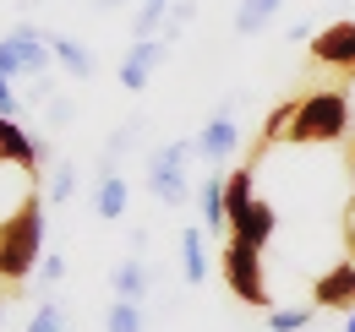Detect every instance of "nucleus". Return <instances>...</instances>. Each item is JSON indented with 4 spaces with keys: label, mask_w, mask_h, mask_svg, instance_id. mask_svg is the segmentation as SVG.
I'll list each match as a JSON object with an SVG mask.
<instances>
[{
    "label": "nucleus",
    "mask_w": 355,
    "mask_h": 332,
    "mask_svg": "<svg viewBox=\"0 0 355 332\" xmlns=\"http://www.w3.org/2000/svg\"><path fill=\"white\" fill-rule=\"evenodd\" d=\"M110 289H115V299H148V289H153L148 261H142V256H126V261L110 273Z\"/></svg>",
    "instance_id": "dca6fc26"
},
{
    "label": "nucleus",
    "mask_w": 355,
    "mask_h": 332,
    "mask_svg": "<svg viewBox=\"0 0 355 332\" xmlns=\"http://www.w3.org/2000/svg\"><path fill=\"white\" fill-rule=\"evenodd\" d=\"M170 6H175V0H142V6H137V17H132V39H159V33H164Z\"/></svg>",
    "instance_id": "aec40b11"
},
{
    "label": "nucleus",
    "mask_w": 355,
    "mask_h": 332,
    "mask_svg": "<svg viewBox=\"0 0 355 332\" xmlns=\"http://www.w3.org/2000/svg\"><path fill=\"white\" fill-rule=\"evenodd\" d=\"M263 327L268 332H311L317 327V311H301V305H295V311H268Z\"/></svg>",
    "instance_id": "4be33fe9"
},
{
    "label": "nucleus",
    "mask_w": 355,
    "mask_h": 332,
    "mask_svg": "<svg viewBox=\"0 0 355 332\" xmlns=\"http://www.w3.org/2000/svg\"><path fill=\"white\" fill-rule=\"evenodd\" d=\"M44 120L55 125V131H60V125H71V120H77V98H66V93H55V98L44 104Z\"/></svg>",
    "instance_id": "393cba45"
},
{
    "label": "nucleus",
    "mask_w": 355,
    "mask_h": 332,
    "mask_svg": "<svg viewBox=\"0 0 355 332\" xmlns=\"http://www.w3.org/2000/svg\"><path fill=\"white\" fill-rule=\"evenodd\" d=\"M345 332H355V311H350V316H345Z\"/></svg>",
    "instance_id": "c756f323"
},
{
    "label": "nucleus",
    "mask_w": 355,
    "mask_h": 332,
    "mask_svg": "<svg viewBox=\"0 0 355 332\" xmlns=\"http://www.w3.org/2000/svg\"><path fill=\"white\" fill-rule=\"evenodd\" d=\"M44 191L33 185L11 218H0V284L6 289H17L28 273H39V261H44Z\"/></svg>",
    "instance_id": "f257e3e1"
},
{
    "label": "nucleus",
    "mask_w": 355,
    "mask_h": 332,
    "mask_svg": "<svg viewBox=\"0 0 355 332\" xmlns=\"http://www.w3.org/2000/svg\"><path fill=\"white\" fill-rule=\"evenodd\" d=\"M191 158H197V142H191V136H170V142H159V147L148 153L142 180H148L153 202H164V208H186V196H191L186 164H191Z\"/></svg>",
    "instance_id": "7ed1b4c3"
},
{
    "label": "nucleus",
    "mask_w": 355,
    "mask_h": 332,
    "mask_svg": "<svg viewBox=\"0 0 355 332\" xmlns=\"http://www.w3.org/2000/svg\"><path fill=\"white\" fill-rule=\"evenodd\" d=\"M137 136H142V120H126L110 131V142H104V153H98V169H121V158L137 147Z\"/></svg>",
    "instance_id": "6ab92c4d"
},
{
    "label": "nucleus",
    "mask_w": 355,
    "mask_h": 332,
    "mask_svg": "<svg viewBox=\"0 0 355 332\" xmlns=\"http://www.w3.org/2000/svg\"><path fill=\"white\" fill-rule=\"evenodd\" d=\"M55 66V49H49V33H39L33 22H17L6 39H0V77L11 82H39Z\"/></svg>",
    "instance_id": "20e7f679"
},
{
    "label": "nucleus",
    "mask_w": 355,
    "mask_h": 332,
    "mask_svg": "<svg viewBox=\"0 0 355 332\" xmlns=\"http://www.w3.org/2000/svg\"><path fill=\"white\" fill-rule=\"evenodd\" d=\"M60 278H66V256H60V250H44V261H39V284L55 289Z\"/></svg>",
    "instance_id": "a878e982"
},
{
    "label": "nucleus",
    "mask_w": 355,
    "mask_h": 332,
    "mask_svg": "<svg viewBox=\"0 0 355 332\" xmlns=\"http://www.w3.org/2000/svg\"><path fill=\"white\" fill-rule=\"evenodd\" d=\"M180 273H186V284H208V229L202 223L180 229Z\"/></svg>",
    "instance_id": "4468645a"
},
{
    "label": "nucleus",
    "mask_w": 355,
    "mask_h": 332,
    "mask_svg": "<svg viewBox=\"0 0 355 332\" xmlns=\"http://www.w3.org/2000/svg\"><path fill=\"white\" fill-rule=\"evenodd\" d=\"M350 120H355L350 93H345V87H322V93H306V98H295V109H290V125H284V142H295V147L339 142V136H350Z\"/></svg>",
    "instance_id": "f03ea898"
},
{
    "label": "nucleus",
    "mask_w": 355,
    "mask_h": 332,
    "mask_svg": "<svg viewBox=\"0 0 355 332\" xmlns=\"http://www.w3.org/2000/svg\"><path fill=\"white\" fill-rule=\"evenodd\" d=\"M350 169H355V147H350Z\"/></svg>",
    "instance_id": "7c9ffc66"
},
{
    "label": "nucleus",
    "mask_w": 355,
    "mask_h": 332,
    "mask_svg": "<svg viewBox=\"0 0 355 332\" xmlns=\"http://www.w3.org/2000/svg\"><path fill=\"white\" fill-rule=\"evenodd\" d=\"M311 60L328 66V71L355 77V22H328V28L311 39Z\"/></svg>",
    "instance_id": "1a4fd4ad"
},
{
    "label": "nucleus",
    "mask_w": 355,
    "mask_h": 332,
    "mask_svg": "<svg viewBox=\"0 0 355 332\" xmlns=\"http://www.w3.org/2000/svg\"><path fill=\"white\" fill-rule=\"evenodd\" d=\"M235 109H241V93H230L219 109L202 120V131L191 136V142H197V158H202L208 169H224L235 153H241V125H235Z\"/></svg>",
    "instance_id": "423d86ee"
},
{
    "label": "nucleus",
    "mask_w": 355,
    "mask_h": 332,
    "mask_svg": "<svg viewBox=\"0 0 355 332\" xmlns=\"http://www.w3.org/2000/svg\"><path fill=\"white\" fill-rule=\"evenodd\" d=\"M49 49H55V66H60L66 77H77V82H88L93 71H98L93 49L83 39H71V33H49Z\"/></svg>",
    "instance_id": "ddd939ff"
},
{
    "label": "nucleus",
    "mask_w": 355,
    "mask_h": 332,
    "mask_svg": "<svg viewBox=\"0 0 355 332\" xmlns=\"http://www.w3.org/2000/svg\"><path fill=\"white\" fill-rule=\"evenodd\" d=\"M115 6H121V0H93V11H115Z\"/></svg>",
    "instance_id": "c85d7f7f"
},
{
    "label": "nucleus",
    "mask_w": 355,
    "mask_h": 332,
    "mask_svg": "<svg viewBox=\"0 0 355 332\" xmlns=\"http://www.w3.org/2000/svg\"><path fill=\"white\" fill-rule=\"evenodd\" d=\"M273 234H279V212H273V202H263V196H252L246 208L230 218V240H246V246L268 250Z\"/></svg>",
    "instance_id": "9d476101"
},
{
    "label": "nucleus",
    "mask_w": 355,
    "mask_h": 332,
    "mask_svg": "<svg viewBox=\"0 0 355 332\" xmlns=\"http://www.w3.org/2000/svg\"><path fill=\"white\" fill-rule=\"evenodd\" d=\"M279 11H284V0H241V6H235V33H241V39L263 33Z\"/></svg>",
    "instance_id": "f3484780"
},
{
    "label": "nucleus",
    "mask_w": 355,
    "mask_h": 332,
    "mask_svg": "<svg viewBox=\"0 0 355 332\" xmlns=\"http://www.w3.org/2000/svg\"><path fill=\"white\" fill-rule=\"evenodd\" d=\"M345 250L355 256V196L345 202Z\"/></svg>",
    "instance_id": "cd10ccee"
},
{
    "label": "nucleus",
    "mask_w": 355,
    "mask_h": 332,
    "mask_svg": "<svg viewBox=\"0 0 355 332\" xmlns=\"http://www.w3.org/2000/svg\"><path fill=\"white\" fill-rule=\"evenodd\" d=\"M28 332H71V316H66V305H60V299H44V305L28 316Z\"/></svg>",
    "instance_id": "5701e85b"
},
{
    "label": "nucleus",
    "mask_w": 355,
    "mask_h": 332,
    "mask_svg": "<svg viewBox=\"0 0 355 332\" xmlns=\"http://www.w3.org/2000/svg\"><path fill=\"white\" fill-rule=\"evenodd\" d=\"M311 305H317V311H355V261H339V267L317 273Z\"/></svg>",
    "instance_id": "9b49d317"
},
{
    "label": "nucleus",
    "mask_w": 355,
    "mask_h": 332,
    "mask_svg": "<svg viewBox=\"0 0 355 332\" xmlns=\"http://www.w3.org/2000/svg\"><path fill=\"white\" fill-rule=\"evenodd\" d=\"M224 289L235 294L241 305H252V311H273L268 273H263V250H257V246H246V240H224Z\"/></svg>",
    "instance_id": "39448f33"
},
{
    "label": "nucleus",
    "mask_w": 355,
    "mask_h": 332,
    "mask_svg": "<svg viewBox=\"0 0 355 332\" xmlns=\"http://www.w3.org/2000/svg\"><path fill=\"white\" fill-rule=\"evenodd\" d=\"M0 115H11V120L22 115V98H17V82H11V77H0Z\"/></svg>",
    "instance_id": "bb28decb"
},
{
    "label": "nucleus",
    "mask_w": 355,
    "mask_h": 332,
    "mask_svg": "<svg viewBox=\"0 0 355 332\" xmlns=\"http://www.w3.org/2000/svg\"><path fill=\"white\" fill-rule=\"evenodd\" d=\"M191 17H197V0H175V6H170V17H164V33H159V39H170V44H175L180 33L191 28Z\"/></svg>",
    "instance_id": "b1692460"
},
{
    "label": "nucleus",
    "mask_w": 355,
    "mask_h": 332,
    "mask_svg": "<svg viewBox=\"0 0 355 332\" xmlns=\"http://www.w3.org/2000/svg\"><path fill=\"white\" fill-rule=\"evenodd\" d=\"M132 208V185H126V174L121 169H98V180H93V212L104 218V223H121Z\"/></svg>",
    "instance_id": "f8f14e48"
},
{
    "label": "nucleus",
    "mask_w": 355,
    "mask_h": 332,
    "mask_svg": "<svg viewBox=\"0 0 355 332\" xmlns=\"http://www.w3.org/2000/svg\"><path fill=\"white\" fill-rule=\"evenodd\" d=\"M77 196V164L71 158H60V164L49 169V185H44V202H55V208H66Z\"/></svg>",
    "instance_id": "412c9836"
},
{
    "label": "nucleus",
    "mask_w": 355,
    "mask_h": 332,
    "mask_svg": "<svg viewBox=\"0 0 355 332\" xmlns=\"http://www.w3.org/2000/svg\"><path fill=\"white\" fill-rule=\"evenodd\" d=\"M197 208H202V229H208V234H230V212H224V174H219V169L197 185Z\"/></svg>",
    "instance_id": "2eb2a0df"
},
{
    "label": "nucleus",
    "mask_w": 355,
    "mask_h": 332,
    "mask_svg": "<svg viewBox=\"0 0 355 332\" xmlns=\"http://www.w3.org/2000/svg\"><path fill=\"white\" fill-rule=\"evenodd\" d=\"M164 60H170V39H132L126 60H121V87H126V93H142Z\"/></svg>",
    "instance_id": "6e6552de"
},
{
    "label": "nucleus",
    "mask_w": 355,
    "mask_h": 332,
    "mask_svg": "<svg viewBox=\"0 0 355 332\" xmlns=\"http://www.w3.org/2000/svg\"><path fill=\"white\" fill-rule=\"evenodd\" d=\"M104 332H148V311H142V299H110V311H104Z\"/></svg>",
    "instance_id": "a211bd4d"
},
{
    "label": "nucleus",
    "mask_w": 355,
    "mask_h": 332,
    "mask_svg": "<svg viewBox=\"0 0 355 332\" xmlns=\"http://www.w3.org/2000/svg\"><path fill=\"white\" fill-rule=\"evenodd\" d=\"M0 164H17L22 174L44 180V169H49V136H33L22 120L0 115Z\"/></svg>",
    "instance_id": "0eeeda50"
}]
</instances>
